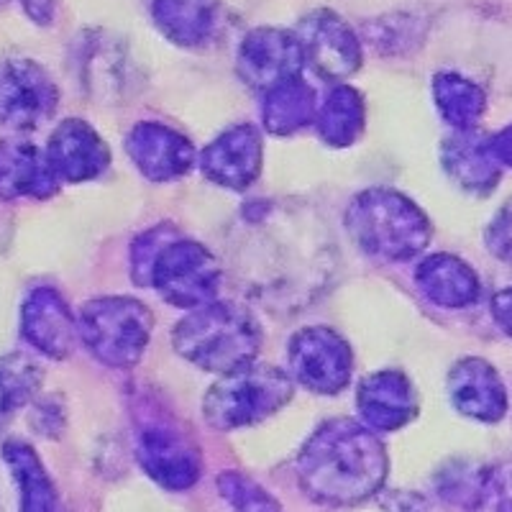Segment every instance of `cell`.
Instances as JSON below:
<instances>
[{
  "instance_id": "2",
  "label": "cell",
  "mask_w": 512,
  "mask_h": 512,
  "mask_svg": "<svg viewBox=\"0 0 512 512\" xmlns=\"http://www.w3.org/2000/svg\"><path fill=\"white\" fill-rule=\"evenodd\" d=\"M387 451L372 428L349 418L328 420L297 456V479L305 495L323 505L369 500L387 479Z\"/></svg>"
},
{
  "instance_id": "22",
  "label": "cell",
  "mask_w": 512,
  "mask_h": 512,
  "mask_svg": "<svg viewBox=\"0 0 512 512\" xmlns=\"http://www.w3.org/2000/svg\"><path fill=\"white\" fill-rule=\"evenodd\" d=\"M152 21L175 47L203 49L221 29V0H152Z\"/></svg>"
},
{
  "instance_id": "25",
  "label": "cell",
  "mask_w": 512,
  "mask_h": 512,
  "mask_svg": "<svg viewBox=\"0 0 512 512\" xmlns=\"http://www.w3.org/2000/svg\"><path fill=\"white\" fill-rule=\"evenodd\" d=\"M433 105L446 126L454 131L477 128L487 113V93L479 88L472 77L454 70L436 72L433 77Z\"/></svg>"
},
{
  "instance_id": "33",
  "label": "cell",
  "mask_w": 512,
  "mask_h": 512,
  "mask_svg": "<svg viewBox=\"0 0 512 512\" xmlns=\"http://www.w3.org/2000/svg\"><path fill=\"white\" fill-rule=\"evenodd\" d=\"M489 315H492V320H495V326L500 328L502 336L512 338V285L492 295V300H489Z\"/></svg>"
},
{
  "instance_id": "11",
  "label": "cell",
  "mask_w": 512,
  "mask_h": 512,
  "mask_svg": "<svg viewBox=\"0 0 512 512\" xmlns=\"http://www.w3.org/2000/svg\"><path fill=\"white\" fill-rule=\"evenodd\" d=\"M295 34L303 47L305 64H310L323 80L341 82L356 75L364 64L359 34L331 8L305 13Z\"/></svg>"
},
{
  "instance_id": "1",
  "label": "cell",
  "mask_w": 512,
  "mask_h": 512,
  "mask_svg": "<svg viewBox=\"0 0 512 512\" xmlns=\"http://www.w3.org/2000/svg\"><path fill=\"white\" fill-rule=\"evenodd\" d=\"M246 236L241 259L251 267V282L267 303H303L313 285L326 277V236L323 228L310 239H300L310 226L300 213L280 205H256L246 210Z\"/></svg>"
},
{
  "instance_id": "7",
  "label": "cell",
  "mask_w": 512,
  "mask_h": 512,
  "mask_svg": "<svg viewBox=\"0 0 512 512\" xmlns=\"http://www.w3.org/2000/svg\"><path fill=\"white\" fill-rule=\"evenodd\" d=\"M136 456L149 477L164 489H190L203 474L200 448L157 402L141 400L134 413Z\"/></svg>"
},
{
  "instance_id": "21",
  "label": "cell",
  "mask_w": 512,
  "mask_h": 512,
  "mask_svg": "<svg viewBox=\"0 0 512 512\" xmlns=\"http://www.w3.org/2000/svg\"><path fill=\"white\" fill-rule=\"evenodd\" d=\"M415 285L433 305L446 310L472 308L482 297L477 269L456 254H431L415 269Z\"/></svg>"
},
{
  "instance_id": "6",
  "label": "cell",
  "mask_w": 512,
  "mask_h": 512,
  "mask_svg": "<svg viewBox=\"0 0 512 512\" xmlns=\"http://www.w3.org/2000/svg\"><path fill=\"white\" fill-rule=\"evenodd\" d=\"M154 315L126 295L95 297L77 318V336L90 354L111 369H131L152 341Z\"/></svg>"
},
{
  "instance_id": "20",
  "label": "cell",
  "mask_w": 512,
  "mask_h": 512,
  "mask_svg": "<svg viewBox=\"0 0 512 512\" xmlns=\"http://www.w3.org/2000/svg\"><path fill=\"white\" fill-rule=\"evenodd\" d=\"M59 192L47 152L21 136L0 141V198L3 200H49Z\"/></svg>"
},
{
  "instance_id": "3",
  "label": "cell",
  "mask_w": 512,
  "mask_h": 512,
  "mask_svg": "<svg viewBox=\"0 0 512 512\" xmlns=\"http://www.w3.org/2000/svg\"><path fill=\"white\" fill-rule=\"evenodd\" d=\"M346 231L359 251L377 262L418 259L433 239V223L410 195L392 187H369L351 200Z\"/></svg>"
},
{
  "instance_id": "32",
  "label": "cell",
  "mask_w": 512,
  "mask_h": 512,
  "mask_svg": "<svg viewBox=\"0 0 512 512\" xmlns=\"http://www.w3.org/2000/svg\"><path fill=\"white\" fill-rule=\"evenodd\" d=\"M484 246L497 262L512 267V198L497 208L492 221L484 228Z\"/></svg>"
},
{
  "instance_id": "4",
  "label": "cell",
  "mask_w": 512,
  "mask_h": 512,
  "mask_svg": "<svg viewBox=\"0 0 512 512\" xmlns=\"http://www.w3.org/2000/svg\"><path fill=\"white\" fill-rule=\"evenodd\" d=\"M172 346L192 367L228 374L256 361L262 349V328L244 305L213 300L190 310L172 328Z\"/></svg>"
},
{
  "instance_id": "23",
  "label": "cell",
  "mask_w": 512,
  "mask_h": 512,
  "mask_svg": "<svg viewBox=\"0 0 512 512\" xmlns=\"http://www.w3.org/2000/svg\"><path fill=\"white\" fill-rule=\"evenodd\" d=\"M262 123L272 136H292L315 123L318 113V95L310 88L303 75L264 90Z\"/></svg>"
},
{
  "instance_id": "29",
  "label": "cell",
  "mask_w": 512,
  "mask_h": 512,
  "mask_svg": "<svg viewBox=\"0 0 512 512\" xmlns=\"http://www.w3.org/2000/svg\"><path fill=\"white\" fill-rule=\"evenodd\" d=\"M367 39L377 52H405L420 39V21L413 16H382L367 24Z\"/></svg>"
},
{
  "instance_id": "31",
  "label": "cell",
  "mask_w": 512,
  "mask_h": 512,
  "mask_svg": "<svg viewBox=\"0 0 512 512\" xmlns=\"http://www.w3.org/2000/svg\"><path fill=\"white\" fill-rule=\"evenodd\" d=\"M474 512H512V461L482 474Z\"/></svg>"
},
{
  "instance_id": "17",
  "label": "cell",
  "mask_w": 512,
  "mask_h": 512,
  "mask_svg": "<svg viewBox=\"0 0 512 512\" xmlns=\"http://www.w3.org/2000/svg\"><path fill=\"white\" fill-rule=\"evenodd\" d=\"M47 159L59 182L98 180L111 167V149L103 136L82 118H64L49 136Z\"/></svg>"
},
{
  "instance_id": "16",
  "label": "cell",
  "mask_w": 512,
  "mask_h": 512,
  "mask_svg": "<svg viewBox=\"0 0 512 512\" xmlns=\"http://www.w3.org/2000/svg\"><path fill=\"white\" fill-rule=\"evenodd\" d=\"M356 410L361 423L374 433H395L418 418L420 397L408 374L379 369L359 382Z\"/></svg>"
},
{
  "instance_id": "8",
  "label": "cell",
  "mask_w": 512,
  "mask_h": 512,
  "mask_svg": "<svg viewBox=\"0 0 512 512\" xmlns=\"http://www.w3.org/2000/svg\"><path fill=\"white\" fill-rule=\"evenodd\" d=\"M223 272L221 264L203 244L190 239H172L152 264L149 287L164 303L182 310H195L218 300Z\"/></svg>"
},
{
  "instance_id": "19",
  "label": "cell",
  "mask_w": 512,
  "mask_h": 512,
  "mask_svg": "<svg viewBox=\"0 0 512 512\" xmlns=\"http://www.w3.org/2000/svg\"><path fill=\"white\" fill-rule=\"evenodd\" d=\"M21 333L39 354L62 361L75 349L77 320L70 305L54 287H36L21 308Z\"/></svg>"
},
{
  "instance_id": "26",
  "label": "cell",
  "mask_w": 512,
  "mask_h": 512,
  "mask_svg": "<svg viewBox=\"0 0 512 512\" xmlns=\"http://www.w3.org/2000/svg\"><path fill=\"white\" fill-rule=\"evenodd\" d=\"M3 461L11 469V477L16 479L21 512H57V489L29 443H3Z\"/></svg>"
},
{
  "instance_id": "35",
  "label": "cell",
  "mask_w": 512,
  "mask_h": 512,
  "mask_svg": "<svg viewBox=\"0 0 512 512\" xmlns=\"http://www.w3.org/2000/svg\"><path fill=\"white\" fill-rule=\"evenodd\" d=\"M492 149H495L502 169H512V121L497 134H492Z\"/></svg>"
},
{
  "instance_id": "24",
  "label": "cell",
  "mask_w": 512,
  "mask_h": 512,
  "mask_svg": "<svg viewBox=\"0 0 512 512\" xmlns=\"http://www.w3.org/2000/svg\"><path fill=\"white\" fill-rule=\"evenodd\" d=\"M367 126V103L364 95L351 85L338 82L318 103L315 128L320 141H326L333 149H346L356 144Z\"/></svg>"
},
{
  "instance_id": "18",
  "label": "cell",
  "mask_w": 512,
  "mask_h": 512,
  "mask_svg": "<svg viewBox=\"0 0 512 512\" xmlns=\"http://www.w3.org/2000/svg\"><path fill=\"white\" fill-rule=\"evenodd\" d=\"M441 167L466 195L487 198L502 180V164L492 149V136L479 128L454 131L441 144Z\"/></svg>"
},
{
  "instance_id": "30",
  "label": "cell",
  "mask_w": 512,
  "mask_h": 512,
  "mask_svg": "<svg viewBox=\"0 0 512 512\" xmlns=\"http://www.w3.org/2000/svg\"><path fill=\"white\" fill-rule=\"evenodd\" d=\"M172 239H177V231L169 223L149 228L146 233L136 236V241L131 244V277H134L136 285L149 287V274H152L154 259Z\"/></svg>"
},
{
  "instance_id": "14",
  "label": "cell",
  "mask_w": 512,
  "mask_h": 512,
  "mask_svg": "<svg viewBox=\"0 0 512 512\" xmlns=\"http://www.w3.org/2000/svg\"><path fill=\"white\" fill-rule=\"evenodd\" d=\"M264 141L259 128L251 123L226 128L200 152V172L213 185L226 190H246L262 175Z\"/></svg>"
},
{
  "instance_id": "5",
  "label": "cell",
  "mask_w": 512,
  "mask_h": 512,
  "mask_svg": "<svg viewBox=\"0 0 512 512\" xmlns=\"http://www.w3.org/2000/svg\"><path fill=\"white\" fill-rule=\"evenodd\" d=\"M292 377L274 364L251 361L221 374L203 400V415L216 431H239L280 413L292 400Z\"/></svg>"
},
{
  "instance_id": "36",
  "label": "cell",
  "mask_w": 512,
  "mask_h": 512,
  "mask_svg": "<svg viewBox=\"0 0 512 512\" xmlns=\"http://www.w3.org/2000/svg\"><path fill=\"white\" fill-rule=\"evenodd\" d=\"M3 3H8V0H0V6H3Z\"/></svg>"
},
{
  "instance_id": "9",
  "label": "cell",
  "mask_w": 512,
  "mask_h": 512,
  "mask_svg": "<svg viewBox=\"0 0 512 512\" xmlns=\"http://www.w3.org/2000/svg\"><path fill=\"white\" fill-rule=\"evenodd\" d=\"M292 382L315 395H338L351 382L354 354L344 336L328 326L300 328L287 349Z\"/></svg>"
},
{
  "instance_id": "15",
  "label": "cell",
  "mask_w": 512,
  "mask_h": 512,
  "mask_svg": "<svg viewBox=\"0 0 512 512\" xmlns=\"http://www.w3.org/2000/svg\"><path fill=\"white\" fill-rule=\"evenodd\" d=\"M126 152L146 180L175 182L198 164L192 141L159 121H139L126 136Z\"/></svg>"
},
{
  "instance_id": "27",
  "label": "cell",
  "mask_w": 512,
  "mask_h": 512,
  "mask_svg": "<svg viewBox=\"0 0 512 512\" xmlns=\"http://www.w3.org/2000/svg\"><path fill=\"white\" fill-rule=\"evenodd\" d=\"M41 384V369L34 359L24 354H11L0 359V418L24 408L36 395Z\"/></svg>"
},
{
  "instance_id": "10",
  "label": "cell",
  "mask_w": 512,
  "mask_h": 512,
  "mask_svg": "<svg viewBox=\"0 0 512 512\" xmlns=\"http://www.w3.org/2000/svg\"><path fill=\"white\" fill-rule=\"evenodd\" d=\"M59 105L57 82L34 59L0 62V126L34 131L54 116Z\"/></svg>"
},
{
  "instance_id": "28",
  "label": "cell",
  "mask_w": 512,
  "mask_h": 512,
  "mask_svg": "<svg viewBox=\"0 0 512 512\" xmlns=\"http://www.w3.org/2000/svg\"><path fill=\"white\" fill-rule=\"evenodd\" d=\"M218 489L233 507V512H282L267 489L239 472H223L218 477Z\"/></svg>"
},
{
  "instance_id": "34",
  "label": "cell",
  "mask_w": 512,
  "mask_h": 512,
  "mask_svg": "<svg viewBox=\"0 0 512 512\" xmlns=\"http://www.w3.org/2000/svg\"><path fill=\"white\" fill-rule=\"evenodd\" d=\"M21 6L36 26H49L57 18V0H21Z\"/></svg>"
},
{
  "instance_id": "13",
  "label": "cell",
  "mask_w": 512,
  "mask_h": 512,
  "mask_svg": "<svg viewBox=\"0 0 512 512\" xmlns=\"http://www.w3.org/2000/svg\"><path fill=\"white\" fill-rule=\"evenodd\" d=\"M446 392L451 408L482 425H495L510 410V392L492 361L464 356L448 369Z\"/></svg>"
},
{
  "instance_id": "12",
  "label": "cell",
  "mask_w": 512,
  "mask_h": 512,
  "mask_svg": "<svg viewBox=\"0 0 512 512\" xmlns=\"http://www.w3.org/2000/svg\"><path fill=\"white\" fill-rule=\"evenodd\" d=\"M305 54L295 31L259 26L241 39L236 52V72L249 88L264 90L303 75Z\"/></svg>"
}]
</instances>
